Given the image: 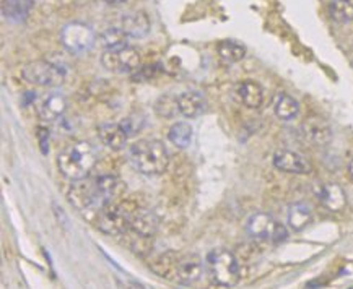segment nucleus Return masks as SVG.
<instances>
[{
    "label": "nucleus",
    "mask_w": 353,
    "mask_h": 289,
    "mask_svg": "<svg viewBox=\"0 0 353 289\" xmlns=\"http://www.w3.org/2000/svg\"><path fill=\"white\" fill-rule=\"evenodd\" d=\"M94 31L90 25L72 21L61 30V43L70 54H83L93 47Z\"/></svg>",
    "instance_id": "obj_7"
},
{
    "label": "nucleus",
    "mask_w": 353,
    "mask_h": 289,
    "mask_svg": "<svg viewBox=\"0 0 353 289\" xmlns=\"http://www.w3.org/2000/svg\"><path fill=\"white\" fill-rule=\"evenodd\" d=\"M178 106L181 116L194 119L203 114L207 107V99L201 92H184L178 96Z\"/></svg>",
    "instance_id": "obj_19"
},
{
    "label": "nucleus",
    "mask_w": 353,
    "mask_h": 289,
    "mask_svg": "<svg viewBox=\"0 0 353 289\" xmlns=\"http://www.w3.org/2000/svg\"><path fill=\"white\" fill-rule=\"evenodd\" d=\"M129 228L132 229L135 234H139V236L150 237L158 229V218L150 210L135 208L132 211V215H130Z\"/></svg>",
    "instance_id": "obj_15"
},
{
    "label": "nucleus",
    "mask_w": 353,
    "mask_h": 289,
    "mask_svg": "<svg viewBox=\"0 0 353 289\" xmlns=\"http://www.w3.org/2000/svg\"><path fill=\"white\" fill-rule=\"evenodd\" d=\"M348 175H350V179L353 180V160L348 162Z\"/></svg>",
    "instance_id": "obj_30"
},
{
    "label": "nucleus",
    "mask_w": 353,
    "mask_h": 289,
    "mask_svg": "<svg viewBox=\"0 0 353 289\" xmlns=\"http://www.w3.org/2000/svg\"><path fill=\"white\" fill-rule=\"evenodd\" d=\"M155 112L165 119H174L176 116L181 114L178 106V96H161L155 103Z\"/></svg>",
    "instance_id": "obj_27"
},
{
    "label": "nucleus",
    "mask_w": 353,
    "mask_h": 289,
    "mask_svg": "<svg viewBox=\"0 0 353 289\" xmlns=\"http://www.w3.org/2000/svg\"><path fill=\"white\" fill-rule=\"evenodd\" d=\"M301 133L306 142L313 147H325L332 140V129L323 117H310L303 122Z\"/></svg>",
    "instance_id": "obj_11"
},
{
    "label": "nucleus",
    "mask_w": 353,
    "mask_h": 289,
    "mask_svg": "<svg viewBox=\"0 0 353 289\" xmlns=\"http://www.w3.org/2000/svg\"><path fill=\"white\" fill-rule=\"evenodd\" d=\"M67 109V99L61 93H51L41 101L38 106L39 119L44 122H54L61 119Z\"/></svg>",
    "instance_id": "obj_16"
},
{
    "label": "nucleus",
    "mask_w": 353,
    "mask_h": 289,
    "mask_svg": "<svg viewBox=\"0 0 353 289\" xmlns=\"http://www.w3.org/2000/svg\"><path fill=\"white\" fill-rule=\"evenodd\" d=\"M119 28L124 31L129 38H143L150 31V20L143 12L124 13L121 18Z\"/></svg>",
    "instance_id": "obj_18"
},
{
    "label": "nucleus",
    "mask_w": 353,
    "mask_h": 289,
    "mask_svg": "<svg viewBox=\"0 0 353 289\" xmlns=\"http://www.w3.org/2000/svg\"><path fill=\"white\" fill-rule=\"evenodd\" d=\"M21 75L28 83L36 85V87L56 88L64 83L65 69L51 61H36L25 65Z\"/></svg>",
    "instance_id": "obj_5"
},
{
    "label": "nucleus",
    "mask_w": 353,
    "mask_h": 289,
    "mask_svg": "<svg viewBox=\"0 0 353 289\" xmlns=\"http://www.w3.org/2000/svg\"><path fill=\"white\" fill-rule=\"evenodd\" d=\"M101 65L108 72H112V74H134L140 69V54L137 52V49L130 46L105 51L101 56Z\"/></svg>",
    "instance_id": "obj_8"
},
{
    "label": "nucleus",
    "mask_w": 353,
    "mask_h": 289,
    "mask_svg": "<svg viewBox=\"0 0 353 289\" xmlns=\"http://www.w3.org/2000/svg\"><path fill=\"white\" fill-rule=\"evenodd\" d=\"M238 101L249 109H259L264 103V89L254 80H243L234 88Z\"/></svg>",
    "instance_id": "obj_13"
},
{
    "label": "nucleus",
    "mask_w": 353,
    "mask_h": 289,
    "mask_svg": "<svg viewBox=\"0 0 353 289\" xmlns=\"http://www.w3.org/2000/svg\"><path fill=\"white\" fill-rule=\"evenodd\" d=\"M38 138H39L41 151L46 155V153H48V143H49V130L46 127H38Z\"/></svg>",
    "instance_id": "obj_28"
},
{
    "label": "nucleus",
    "mask_w": 353,
    "mask_h": 289,
    "mask_svg": "<svg viewBox=\"0 0 353 289\" xmlns=\"http://www.w3.org/2000/svg\"><path fill=\"white\" fill-rule=\"evenodd\" d=\"M129 160L140 174H163L170 164V153L160 140H140L129 148Z\"/></svg>",
    "instance_id": "obj_3"
},
{
    "label": "nucleus",
    "mask_w": 353,
    "mask_h": 289,
    "mask_svg": "<svg viewBox=\"0 0 353 289\" xmlns=\"http://www.w3.org/2000/svg\"><path fill=\"white\" fill-rule=\"evenodd\" d=\"M327 12L330 20L336 23H350L353 20V0H330Z\"/></svg>",
    "instance_id": "obj_24"
},
{
    "label": "nucleus",
    "mask_w": 353,
    "mask_h": 289,
    "mask_svg": "<svg viewBox=\"0 0 353 289\" xmlns=\"http://www.w3.org/2000/svg\"><path fill=\"white\" fill-rule=\"evenodd\" d=\"M33 8V0H3L2 15L12 23H21L30 15Z\"/></svg>",
    "instance_id": "obj_20"
},
{
    "label": "nucleus",
    "mask_w": 353,
    "mask_h": 289,
    "mask_svg": "<svg viewBox=\"0 0 353 289\" xmlns=\"http://www.w3.org/2000/svg\"><path fill=\"white\" fill-rule=\"evenodd\" d=\"M311 220H313V213H311V208L306 203H293V205H290L287 221L293 231H303L311 223Z\"/></svg>",
    "instance_id": "obj_22"
},
{
    "label": "nucleus",
    "mask_w": 353,
    "mask_h": 289,
    "mask_svg": "<svg viewBox=\"0 0 353 289\" xmlns=\"http://www.w3.org/2000/svg\"><path fill=\"white\" fill-rule=\"evenodd\" d=\"M119 192L121 180L116 175L106 174L94 180H75L67 192V198L77 210L99 211L112 203V198L119 195Z\"/></svg>",
    "instance_id": "obj_1"
},
{
    "label": "nucleus",
    "mask_w": 353,
    "mask_h": 289,
    "mask_svg": "<svg viewBox=\"0 0 353 289\" xmlns=\"http://www.w3.org/2000/svg\"><path fill=\"white\" fill-rule=\"evenodd\" d=\"M274 166L282 173L288 174H310L311 173V164L300 153L292 151V150H279L275 151L272 158Z\"/></svg>",
    "instance_id": "obj_10"
},
{
    "label": "nucleus",
    "mask_w": 353,
    "mask_h": 289,
    "mask_svg": "<svg viewBox=\"0 0 353 289\" xmlns=\"http://www.w3.org/2000/svg\"><path fill=\"white\" fill-rule=\"evenodd\" d=\"M219 54L221 61L226 62V64H236V62H241L246 57V47L238 41L226 39L220 43Z\"/></svg>",
    "instance_id": "obj_23"
},
{
    "label": "nucleus",
    "mask_w": 353,
    "mask_h": 289,
    "mask_svg": "<svg viewBox=\"0 0 353 289\" xmlns=\"http://www.w3.org/2000/svg\"><path fill=\"white\" fill-rule=\"evenodd\" d=\"M97 164V151L88 142H74L59 153L57 168L64 178L83 180Z\"/></svg>",
    "instance_id": "obj_2"
},
{
    "label": "nucleus",
    "mask_w": 353,
    "mask_h": 289,
    "mask_svg": "<svg viewBox=\"0 0 353 289\" xmlns=\"http://www.w3.org/2000/svg\"><path fill=\"white\" fill-rule=\"evenodd\" d=\"M98 137L105 147L117 151L125 148L129 140V133L125 132L122 124H117V122H105V124H101L98 127Z\"/></svg>",
    "instance_id": "obj_12"
},
{
    "label": "nucleus",
    "mask_w": 353,
    "mask_h": 289,
    "mask_svg": "<svg viewBox=\"0 0 353 289\" xmlns=\"http://www.w3.org/2000/svg\"><path fill=\"white\" fill-rule=\"evenodd\" d=\"M108 3H111V6H121V3H125L128 0H106Z\"/></svg>",
    "instance_id": "obj_29"
},
{
    "label": "nucleus",
    "mask_w": 353,
    "mask_h": 289,
    "mask_svg": "<svg viewBox=\"0 0 353 289\" xmlns=\"http://www.w3.org/2000/svg\"><path fill=\"white\" fill-rule=\"evenodd\" d=\"M170 142L178 148H188L192 143L194 138V129L188 122H176L173 127L168 132Z\"/></svg>",
    "instance_id": "obj_25"
},
{
    "label": "nucleus",
    "mask_w": 353,
    "mask_h": 289,
    "mask_svg": "<svg viewBox=\"0 0 353 289\" xmlns=\"http://www.w3.org/2000/svg\"><path fill=\"white\" fill-rule=\"evenodd\" d=\"M274 112L279 119L293 120L300 114V105L288 93H277L274 98Z\"/></svg>",
    "instance_id": "obj_21"
},
{
    "label": "nucleus",
    "mask_w": 353,
    "mask_h": 289,
    "mask_svg": "<svg viewBox=\"0 0 353 289\" xmlns=\"http://www.w3.org/2000/svg\"><path fill=\"white\" fill-rule=\"evenodd\" d=\"M207 272H209L212 281L219 286L233 288L236 286L241 278V270L233 252L226 249H214L207 254L205 259Z\"/></svg>",
    "instance_id": "obj_4"
},
{
    "label": "nucleus",
    "mask_w": 353,
    "mask_h": 289,
    "mask_svg": "<svg viewBox=\"0 0 353 289\" xmlns=\"http://www.w3.org/2000/svg\"><path fill=\"white\" fill-rule=\"evenodd\" d=\"M130 215L124 205L110 203L98 211V228L108 234H121L130 223Z\"/></svg>",
    "instance_id": "obj_9"
},
{
    "label": "nucleus",
    "mask_w": 353,
    "mask_h": 289,
    "mask_svg": "<svg viewBox=\"0 0 353 289\" xmlns=\"http://www.w3.org/2000/svg\"><path fill=\"white\" fill-rule=\"evenodd\" d=\"M246 231L251 237L269 242H283L288 237L287 228L267 213H254L246 221Z\"/></svg>",
    "instance_id": "obj_6"
},
{
    "label": "nucleus",
    "mask_w": 353,
    "mask_h": 289,
    "mask_svg": "<svg viewBox=\"0 0 353 289\" xmlns=\"http://www.w3.org/2000/svg\"><path fill=\"white\" fill-rule=\"evenodd\" d=\"M318 198L329 211H341L347 205L345 191H343L341 185L334 182L321 185L318 191Z\"/></svg>",
    "instance_id": "obj_17"
},
{
    "label": "nucleus",
    "mask_w": 353,
    "mask_h": 289,
    "mask_svg": "<svg viewBox=\"0 0 353 289\" xmlns=\"http://www.w3.org/2000/svg\"><path fill=\"white\" fill-rule=\"evenodd\" d=\"M99 38H101V44L105 46L106 51L129 46V39H130L121 28H108L103 31Z\"/></svg>",
    "instance_id": "obj_26"
},
{
    "label": "nucleus",
    "mask_w": 353,
    "mask_h": 289,
    "mask_svg": "<svg viewBox=\"0 0 353 289\" xmlns=\"http://www.w3.org/2000/svg\"><path fill=\"white\" fill-rule=\"evenodd\" d=\"M202 273H203V264L197 255L184 257V259L176 261L174 265L176 279L181 283H185V284L196 283L201 279Z\"/></svg>",
    "instance_id": "obj_14"
}]
</instances>
